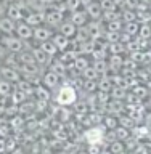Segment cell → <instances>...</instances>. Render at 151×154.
<instances>
[{"instance_id": "34", "label": "cell", "mask_w": 151, "mask_h": 154, "mask_svg": "<svg viewBox=\"0 0 151 154\" xmlns=\"http://www.w3.org/2000/svg\"><path fill=\"white\" fill-rule=\"evenodd\" d=\"M122 58H121L119 55H113L111 56V60H109V67L111 69H118V67L122 66Z\"/></svg>"}, {"instance_id": "52", "label": "cell", "mask_w": 151, "mask_h": 154, "mask_svg": "<svg viewBox=\"0 0 151 154\" xmlns=\"http://www.w3.org/2000/svg\"><path fill=\"white\" fill-rule=\"evenodd\" d=\"M80 2H82V5H84V7H87V5H89V3H92L93 0H80Z\"/></svg>"}, {"instance_id": "11", "label": "cell", "mask_w": 151, "mask_h": 154, "mask_svg": "<svg viewBox=\"0 0 151 154\" xmlns=\"http://www.w3.org/2000/svg\"><path fill=\"white\" fill-rule=\"evenodd\" d=\"M14 29H16V21L8 16H2L0 18V31H2L5 35H8V34H13Z\"/></svg>"}, {"instance_id": "9", "label": "cell", "mask_w": 151, "mask_h": 154, "mask_svg": "<svg viewBox=\"0 0 151 154\" xmlns=\"http://www.w3.org/2000/svg\"><path fill=\"white\" fill-rule=\"evenodd\" d=\"M85 11H87V16L90 19H100L103 16V8H101V3L93 0L92 3H89L85 7Z\"/></svg>"}, {"instance_id": "5", "label": "cell", "mask_w": 151, "mask_h": 154, "mask_svg": "<svg viewBox=\"0 0 151 154\" xmlns=\"http://www.w3.org/2000/svg\"><path fill=\"white\" fill-rule=\"evenodd\" d=\"M32 32L34 27H31L26 21H16V29H14V34L21 38V40H31L32 38Z\"/></svg>"}, {"instance_id": "29", "label": "cell", "mask_w": 151, "mask_h": 154, "mask_svg": "<svg viewBox=\"0 0 151 154\" xmlns=\"http://www.w3.org/2000/svg\"><path fill=\"white\" fill-rule=\"evenodd\" d=\"M113 91H111V95H113V98L116 100H121V98H124V96H127V91H125L124 87H114V88H111Z\"/></svg>"}, {"instance_id": "41", "label": "cell", "mask_w": 151, "mask_h": 154, "mask_svg": "<svg viewBox=\"0 0 151 154\" xmlns=\"http://www.w3.org/2000/svg\"><path fill=\"white\" fill-rule=\"evenodd\" d=\"M106 40H108L109 43H113V42H119V32H109L106 34Z\"/></svg>"}, {"instance_id": "25", "label": "cell", "mask_w": 151, "mask_h": 154, "mask_svg": "<svg viewBox=\"0 0 151 154\" xmlns=\"http://www.w3.org/2000/svg\"><path fill=\"white\" fill-rule=\"evenodd\" d=\"M80 74L84 75V79H85V80H95L96 77H98V72L95 71V67H93V66H89L87 69L82 71Z\"/></svg>"}, {"instance_id": "14", "label": "cell", "mask_w": 151, "mask_h": 154, "mask_svg": "<svg viewBox=\"0 0 151 154\" xmlns=\"http://www.w3.org/2000/svg\"><path fill=\"white\" fill-rule=\"evenodd\" d=\"M87 34H89V37L92 40H96L100 35H101V27L98 24V19H92V21L87 24Z\"/></svg>"}, {"instance_id": "6", "label": "cell", "mask_w": 151, "mask_h": 154, "mask_svg": "<svg viewBox=\"0 0 151 154\" xmlns=\"http://www.w3.org/2000/svg\"><path fill=\"white\" fill-rule=\"evenodd\" d=\"M7 16L14 19V21H21V19L26 18V13L23 11V5L16 2V3H8L7 7Z\"/></svg>"}, {"instance_id": "38", "label": "cell", "mask_w": 151, "mask_h": 154, "mask_svg": "<svg viewBox=\"0 0 151 154\" xmlns=\"http://www.w3.org/2000/svg\"><path fill=\"white\" fill-rule=\"evenodd\" d=\"M109 149H111V152H114V154H122L124 146H122V143H119V141H113Z\"/></svg>"}, {"instance_id": "10", "label": "cell", "mask_w": 151, "mask_h": 154, "mask_svg": "<svg viewBox=\"0 0 151 154\" xmlns=\"http://www.w3.org/2000/svg\"><path fill=\"white\" fill-rule=\"evenodd\" d=\"M24 21H26L31 27H37L43 24L45 21V16H43V11H29L26 14V18H24Z\"/></svg>"}, {"instance_id": "7", "label": "cell", "mask_w": 151, "mask_h": 154, "mask_svg": "<svg viewBox=\"0 0 151 154\" xmlns=\"http://www.w3.org/2000/svg\"><path fill=\"white\" fill-rule=\"evenodd\" d=\"M52 29L50 27H47V26H37V27H34V32H32V38L36 42H47V40H50L52 38Z\"/></svg>"}, {"instance_id": "28", "label": "cell", "mask_w": 151, "mask_h": 154, "mask_svg": "<svg viewBox=\"0 0 151 154\" xmlns=\"http://www.w3.org/2000/svg\"><path fill=\"white\" fill-rule=\"evenodd\" d=\"M98 88H100L101 91H111V88H113V84H111V80L108 79V77L103 75V79L98 82Z\"/></svg>"}, {"instance_id": "32", "label": "cell", "mask_w": 151, "mask_h": 154, "mask_svg": "<svg viewBox=\"0 0 151 154\" xmlns=\"http://www.w3.org/2000/svg\"><path fill=\"white\" fill-rule=\"evenodd\" d=\"M93 67H95V71L98 72H101V74L105 75V72H106V69H108V66H106V61L105 60H96L95 63H93Z\"/></svg>"}, {"instance_id": "42", "label": "cell", "mask_w": 151, "mask_h": 154, "mask_svg": "<svg viewBox=\"0 0 151 154\" xmlns=\"http://www.w3.org/2000/svg\"><path fill=\"white\" fill-rule=\"evenodd\" d=\"M134 95L138 96V98H143V96L148 95V91H146V88H145V87H137V88H135V91H134Z\"/></svg>"}, {"instance_id": "53", "label": "cell", "mask_w": 151, "mask_h": 154, "mask_svg": "<svg viewBox=\"0 0 151 154\" xmlns=\"http://www.w3.org/2000/svg\"><path fill=\"white\" fill-rule=\"evenodd\" d=\"M11 154H23V151H21V149H14Z\"/></svg>"}, {"instance_id": "8", "label": "cell", "mask_w": 151, "mask_h": 154, "mask_svg": "<svg viewBox=\"0 0 151 154\" xmlns=\"http://www.w3.org/2000/svg\"><path fill=\"white\" fill-rule=\"evenodd\" d=\"M0 75H2V79L11 82V84H16V82L21 80V75H19L18 69H13V67H8V66H3L0 69Z\"/></svg>"}, {"instance_id": "24", "label": "cell", "mask_w": 151, "mask_h": 154, "mask_svg": "<svg viewBox=\"0 0 151 154\" xmlns=\"http://www.w3.org/2000/svg\"><path fill=\"white\" fill-rule=\"evenodd\" d=\"M24 98H26V93H24L23 90H19L18 87H16V88H13V91H11V100H13V103H14V104L23 103Z\"/></svg>"}, {"instance_id": "40", "label": "cell", "mask_w": 151, "mask_h": 154, "mask_svg": "<svg viewBox=\"0 0 151 154\" xmlns=\"http://www.w3.org/2000/svg\"><path fill=\"white\" fill-rule=\"evenodd\" d=\"M108 100H109V91H98V101L101 104H106L108 103Z\"/></svg>"}, {"instance_id": "36", "label": "cell", "mask_w": 151, "mask_h": 154, "mask_svg": "<svg viewBox=\"0 0 151 154\" xmlns=\"http://www.w3.org/2000/svg\"><path fill=\"white\" fill-rule=\"evenodd\" d=\"M138 34H140V38L146 40V38H149V35H151V27L148 26V24H142V26H140Z\"/></svg>"}, {"instance_id": "56", "label": "cell", "mask_w": 151, "mask_h": 154, "mask_svg": "<svg viewBox=\"0 0 151 154\" xmlns=\"http://www.w3.org/2000/svg\"><path fill=\"white\" fill-rule=\"evenodd\" d=\"M5 2H7V0H5Z\"/></svg>"}, {"instance_id": "48", "label": "cell", "mask_w": 151, "mask_h": 154, "mask_svg": "<svg viewBox=\"0 0 151 154\" xmlns=\"http://www.w3.org/2000/svg\"><path fill=\"white\" fill-rule=\"evenodd\" d=\"M142 154H151V144H145L142 148Z\"/></svg>"}, {"instance_id": "47", "label": "cell", "mask_w": 151, "mask_h": 154, "mask_svg": "<svg viewBox=\"0 0 151 154\" xmlns=\"http://www.w3.org/2000/svg\"><path fill=\"white\" fill-rule=\"evenodd\" d=\"M5 56H7V48H5L2 43H0V60H3Z\"/></svg>"}, {"instance_id": "21", "label": "cell", "mask_w": 151, "mask_h": 154, "mask_svg": "<svg viewBox=\"0 0 151 154\" xmlns=\"http://www.w3.org/2000/svg\"><path fill=\"white\" fill-rule=\"evenodd\" d=\"M72 66H74V69L77 72H82L84 69L89 67V60H87L85 56H77L76 60H74V63H72Z\"/></svg>"}, {"instance_id": "46", "label": "cell", "mask_w": 151, "mask_h": 154, "mask_svg": "<svg viewBox=\"0 0 151 154\" xmlns=\"http://www.w3.org/2000/svg\"><path fill=\"white\" fill-rule=\"evenodd\" d=\"M60 119H61V120H68V119H69V116H68V111H66V109L60 111Z\"/></svg>"}, {"instance_id": "2", "label": "cell", "mask_w": 151, "mask_h": 154, "mask_svg": "<svg viewBox=\"0 0 151 154\" xmlns=\"http://www.w3.org/2000/svg\"><path fill=\"white\" fill-rule=\"evenodd\" d=\"M105 125H95L85 132V140L89 144H101L105 140Z\"/></svg>"}, {"instance_id": "1", "label": "cell", "mask_w": 151, "mask_h": 154, "mask_svg": "<svg viewBox=\"0 0 151 154\" xmlns=\"http://www.w3.org/2000/svg\"><path fill=\"white\" fill-rule=\"evenodd\" d=\"M77 100V93H76V88L71 85H63L60 91H58L56 95V101L58 104L63 106V108H68V106L74 104Z\"/></svg>"}, {"instance_id": "37", "label": "cell", "mask_w": 151, "mask_h": 154, "mask_svg": "<svg viewBox=\"0 0 151 154\" xmlns=\"http://www.w3.org/2000/svg\"><path fill=\"white\" fill-rule=\"evenodd\" d=\"M121 26H122V23H121L119 19H114V21H108V31H109V32H119L121 29H122Z\"/></svg>"}, {"instance_id": "33", "label": "cell", "mask_w": 151, "mask_h": 154, "mask_svg": "<svg viewBox=\"0 0 151 154\" xmlns=\"http://www.w3.org/2000/svg\"><path fill=\"white\" fill-rule=\"evenodd\" d=\"M109 51L113 55H121L124 51V45L121 42H113V43H109Z\"/></svg>"}, {"instance_id": "54", "label": "cell", "mask_w": 151, "mask_h": 154, "mask_svg": "<svg viewBox=\"0 0 151 154\" xmlns=\"http://www.w3.org/2000/svg\"><path fill=\"white\" fill-rule=\"evenodd\" d=\"M42 154H52V151H50V149H43Z\"/></svg>"}, {"instance_id": "49", "label": "cell", "mask_w": 151, "mask_h": 154, "mask_svg": "<svg viewBox=\"0 0 151 154\" xmlns=\"http://www.w3.org/2000/svg\"><path fill=\"white\" fill-rule=\"evenodd\" d=\"M125 5L130 7V8H134V7H137V5H138V2H137V0H125Z\"/></svg>"}, {"instance_id": "26", "label": "cell", "mask_w": 151, "mask_h": 154, "mask_svg": "<svg viewBox=\"0 0 151 154\" xmlns=\"http://www.w3.org/2000/svg\"><path fill=\"white\" fill-rule=\"evenodd\" d=\"M36 95H37L39 103H47V101L50 100V93H48V90H45L43 87H39L36 90Z\"/></svg>"}, {"instance_id": "20", "label": "cell", "mask_w": 151, "mask_h": 154, "mask_svg": "<svg viewBox=\"0 0 151 154\" xmlns=\"http://www.w3.org/2000/svg\"><path fill=\"white\" fill-rule=\"evenodd\" d=\"M18 60H19V64H31V63H37L36 60H34L32 51H19L18 53Z\"/></svg>"}, {"instance_id": "15", "label": "cell", "mask_w": 151, "mask_h": 154, "mask_svg": "<svg viewBox=\"0 0 151 154\" xmlns=\"http://www.w3.org/2000/svg\"><path fill=\"white\" fill-rule=\"evenodd\" d=\"M60 32L63 34V35H66L68 38L74 37L76 32H77V26L72 21H64L60 24Z\"/></svg>"}, {"instance_id": "22", "label": "cell", "mask_w": 151, "mask_h": 154, "mask_svg": "<svg viewBox=\"0 0 151 154\" xmlns=\"http://www.w3.org/2000/svg\"><path fill=\"white\" fill-rule=\"evenodd\" d=\"M11 91H13L11 82H8V80H5V79L0 80V96H2V98L10 96V95H11Z\"/></svg>"}, {"instance_id": "30", "label": "cell", "mask_w": 151, "mask_h": 154, "mask_svg": "<svg viewBox=\"0 0 151 154\" xmlns=\"http://www.w3.org/2000/svg\"><path fill=\"white\" fill-rule=\"evenodd\" d=\"M114 135H116L119 140H127V137H129V128L122 127V125H118V127H116V130H114Z\"/></svg>"}, {"instance_id": "31", "label": "cell", "mask_w": 151, "mask_h": 154, "mask_svg": "<svg viewBox=\"0 0 151 154\" xmlns=\"http://www.w3.org/2000/svg\"><path fill=\"white\" fill-rule=\"evenodd\" d=\"M140 31V24L138 23H135V21H130L125 24V32L130 34V35H134V34H137Z\"/></svg>"}, {"instance_id": "27", "label": "cell", "mask_w": 151, "mask_h": 154, "mask_svg": "<svg viewBox=\"0 0 151 154\" xmlns=\"http://www.w3.org/2000/svg\"><path fill=\"white\" fill-rule=\"evenodd\" d=\"M64 5L68 8V11H76V10H79L82 7V2L80 0H64Z\"/></svg>"}, {"instance_id": "35", "label": "cell", "mask_w": 151, "mask_h": 154, "mask_svg": "<svg viewBox=\"0 0 151 154\" xmlns=\"http://www.w3.org/2000/svg\"><path fill=\"white\" fill-rule=\"evenodd\" d=\"M103 125H105L108 130H114L116 127H118V120L114 119V116H108V117H105Z\"/></svg>"}, {"instance_id": "17", "label": "cell", "mask_w": 151, "mask_h": 154, "mask_svg": "<svg viewBox=\"0 0 151 154\" xmlns=\"http://www.w3.org/2000/svg\"><path fill=\"white\" fill-rule=\"evenodd\" d=\"M58 82H60V75H58L56 72H53L52 69L43 74V84H45V87H48V88L56 87Z\"/></svg>"}, {"instance_id": "3", "label": "cell", "mask_w": 151, "mask_h": 154, "mask_svg": "<svg viewBox=\"0 0 151 154\" xmlns=\"http://www.w3.org/2000/svg\"><path fill=\"white\" fill-rule=\"evenodd\" d=\"M2 45L7 48L8 53H19V51H23V40L18 35H13V34L3 35Z\"/></svg>"}, {"instance_id": "4", "label": "cell", "mask_w": 151, "mask_h": 154, "mask_svg": "<svg viewBox=\"0 0 151 154\" xmlns=\"http://www.w3.org/2000/svg\"><path fill=\"white\" fill-rule=\"evenodd\" d=\"M43 16H45V21L47 24H50V26H60L63 23V13L58 10L56 7H50V10H47V11H43Z\"/></svg>"}, {"instance_id": "44", "label": "cell", "mask_w": 151, "mask_h": 154, "mask_svg": "<svg viewBox=\"0 0 151 154\" xmlns=\"http://www.w3.org/2000/svg\"><path fill=\"white\" fill-rule=\"evenodd\" d=\"M121 124H122V127H125V128H130V127H134V119H130V117H122L121 119Z\"/></svg>"}, {"instance_id": "16", "label": "cell", "mask_w": 151, "mask_h": 154, "mask_svg": "<svg viewBox=\"0 0 151 154\" xmlns=\"http://www.w3.org/2000/svg\"><path fill=\"white\" fill-rule=\"evenodd\" d=\"M31 51H32V55H34V60L37 61V64H47V63H50V61H52V58L48 56V55L42 50L40 47L32 48Z\"/></svg>"}, {"instance_id": "51", "label": "cell", "mask_w": 151, "mask_h": 154, "mask_svg": "<svg viewBox=\"0 0 151 154\" xmlns=\"http://www.w3.org/2000/svg\"><path fill=\"white\" fill-rule=\"evenodd\" d=\"M0 128H2V130H0V135H7L8 133V130H7L8 127H5V125H3V127H0Z\"/></svg>"}, {"instance_id": "12", "label": "cell", "mask_w": 151, "mask_h": 154, "mask_svg": "<svg viewBox=\"0 0 151 154\" xmlns=\"http://www.w3.org/2000/svg\"><path fill=\"white\" fill-rule=\"evenodd\" d=\"M50 40H52L53 43H55L56 48H58L60 51H64V50H68V47H69V38H68L66 35H63L61 32L53 34Z\"/></svg>"}, {"instance_id": "45", "label": "cell", "mask_w": 151, "mask_h": 154, "mask_svg": "<svg viewBox=\"0 0 151 154\" xmlns=\"http://www.w3.org/2000/svg\"><path fill=\"white\" fill-rule=\"evenodd\" d=\"M7 7H8V3L5 2V0H0V18L7 13Z\"/></svg>"}, {"instance_id": "43", "label": "cell", "mask_w": 151, "mask_h": 154, "mask_svg": "<svg viewBox=\"0 0 151 154\" xmlns=\"http://www.w3.org/2000/svg\"><path fill=\"white\" fill-rule=\"evenodd\" d=\"M121 16H122L125 21L127 23H130V21H135V16H134V13L130 11V10H127V11H124L122 14H121Z\"/></svg>"}, {"instance_id": "23", "label": "cell", "mask_w": 151, "mask_h": 154, "mask_svg": "<svg viewBox=\"0 0 151 154\" xmlns=\"http://www.w3.org/2000/svg\"><path fill=\"white\" fill-rule=\"evenodd\" d=\"M52 60H53V58H52ZM50 69H52L53 72H56L58 75H63V74L66 72V64H64L61 60H53Z\"/></svg>"}, {"instance_id": "50", "label": "cell", "mask_w": 151, "mask_h": 154, "mask_svg": "<svg viewBox=\"0 0 151 154\" xmlns=\"http://www.w3.org/2000/svg\"><path fill=\"white\" fill-rule=\"evenodd\" d=\"M43 2H45L47 5H50V7H52V5H56V3L63 2V0H43Z\"/></svg>"}, {"instance_id": "13", "label": "cell", "mask_w": 151, "mask_h": 154, "mask_svg": "<svg viewBox=\"0 0 151 154\" xmlns=\"http://www.w3.org/2000/svg\"><path fill=\"white\" fill-rule=\"evenodd\" d=\"M87 19H89V16H87L85 10H76V11H72V14H71V21L74 23L77 27H84Z\"/></svg>"}, {"instance_id": "19", "label": "cell", "mask_w": 151, "mask_h": 154, "mask_svg": "<svg viewBox=\"0 0 151 154\" xmlns=\"http://www.w3.org/2000/svg\"><path fill=\"white\" fill-rule=\"evenodd\" d=\"M95 48H96V43L95 40H92V38H89V40H85V42H80V45H79V51L82 53V55H92V53L95 51Z\"/></svg>"}, {"instance_id": "39", "label": "cell", "mask_w": 151, "mask_h": 154, "mask_svg": "<svg viewBox=\"0 0 151 154\" xmlns=\"http://www.w3.org/2000/svg\"><path fill=\"white\" fill-rule=\"evenodd\" d=\"M96 87H98V84H96L95 80H85V84H84V90L85 91H93Z\"/></svg>"}, {"instance_id": "55", "label": "cell", "mask_w": 151, "mask_h": 154, "mask_svg": "<svg viewBox=\"0 0 151 154\" xmlns=\"http://www.w3.org/2000/svg\"><path fill=\"white\" fill-rule=\"evenodd\" d=\"M3 35H5V34H3L2 31H0V43H2V38H3Z\"/></svg>"}, {"instance_id": "18", "label": "cell", "mask_w": 151, "mask_h": 154, "mask_svg": "<svg viewBox=\"0 0 151 154\" xmlns=\"http://www.w3.org/2000/svg\"><path fill=\"white\" fill-rule=\"evenodd\" d=\"M40 48H42V50L45 51V53H47V55L50 56V58H55V56L58 55V51H60V50L56 48V45H55V43H53L52 40L42 42V43H40Z\"/></svg>"}]
</instances>
